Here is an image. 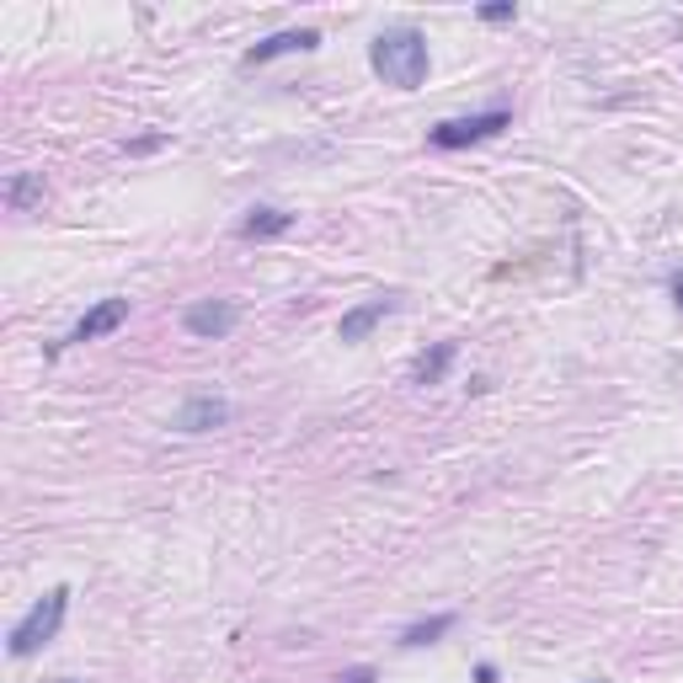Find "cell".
I'll return each instance as SVG.
<instances>
[{
  "mask_svg": "<svg viewBox=\"0 0 683 683\" xmlns=\"http://www.w3.org/2000/svg\"><path fill=\"white\" fill-rule=\"evenodd\" d=\"M369 64L384 86L417 91V86L428 80V64H433V54H428V33H422V27H406V22H401V27H384V33L369 43Z\"/></svg>",
  "mask_w": 683,
  "mask_h": 683,
  "instance_id": "cell-1",
  "label": "cell"
},
{
  "mask_svg": "<svg viewBox=\"0 0 683 683\" xmlns=\"http://www.w3.org/2000/svg\"><path fill=\"white\" fill-rule=\"evenodd\" d=\"M64 615H69V587H49L22 620L11 624V635H5V652L16 657V662H27L33 652H43L54 635L64 630Z\"/></svg>",
  "mask_w": 683,
  "mask_h": 683,
  "instance_id": "cell-2",
  "label": "cell"
},
{
  "mask_svg": "<svg viewBox=\"0 0 683 683\" xmlns=\"http://www.w3.org/2000/svg\"><path fill=\"white\" fill-rule=\"evenodd\" d=\"M502 128H513L507 107H486V113H470V118H443L428 128V144L433 150H465V144H481V139H497Z\"/></svg>",
  "mask_w": 683,
  "mask_h": 683,
  "instance_id": "cell-3",
  "label": "cell"
},
{
  "mask_svg": "<svg viewBox=\"0 0 683 683\" xmlns=\"http://www.w3.org/2000/svg\"><path fill=\"white\" fill-rule=\"evenodd\" d=\"M236 326H241V311L230 300H198V305L182 311V331L198 337V342H225Z\"/></svg>",
  "mask_w": 683,
  "mask_h": 683,
  "instance_id": "cell-4",
  "label": "cell"
},
{
  "mask_svg": "<svg viewBox=\"0 0 683 683\" xmlns=\"http://www.w3.org/2000/svg\"><path fill=\"white\" fill-rule=\"evenodd\" d=\"M311 49H320V33H315V27H283V33H273V38L251 43L246 54H241V69L273 64V60H283V54H311Z\"/></svg>",
  "mask_w": 683,
  "mask_h": 683,
  "instance_id": "cell-5",
  "label": "cell"
},
{
  "mask_svg": "<svg viewBox=\"0 0 683 683\" xmlns=\"http://www.w3.org/2000/svg\"><path fill=\"white\" fill-rule=\"evenodd\" d=\"M118 326H128V300H102V305H91V311H86L80 320H75V326H69V337H64L60 347H80V342L113 337Z\"/></svg>",
  "mask_w": 683,
  "mask_h": 683,
  "instance_id": "cell-6",
  "label": "cell"
},
{
  "mask_svg": "<svg viewBox=\"0 0 683 683\" xmlns=\"http://www.w3.org/2000/svg\"><path fill=\"white\" fill-rule=\"evenodd\" d=\"M230 422V401L225 395H192L177 406V433H214Z\"/></svg>",
  "mask_w": 683,
  "mask_h": 683,
  "instance_id": "cell-7",
  "label": "cell"
},
{
  "mask_svg": "<svg viewBox=\"0 0 683 683\" xmlns=\"http://www.w3.org/2000/svg\"><path fill=\"white\" fill-rule=\"evenodd\" d=\"M401 311V294H379V300H364V305H353V311L337 320V337L342 342H364L374 326L384 320V315H395Z\"/></svg>",
  "mask_w": 683,
  "mask_h": 683,
  "instance_id": "cell-8",
  "label": "cell"
},
{
  "mask_svg": "<svg viewBox=\"0 0 683 683\" xmlns=\"http://www.w3.org/2000/svg\"><path fill=\"white\" fill-rule=\"evenodd\" d=\"M289 230H294V214H289V208H273V203H256L246 219L236 225L241 241H278V236H289Z\"/></svg>",
  "mask_w": 683,
  "mask_h": 683,
  "instance_id": "cell-9",
  "label": "cell"
},
{
  "mask_svg": "<svg viewBox=\"0 0 683 683\" xmlns=\"http://www.w3.org/2000/svg\"><path fill=\"white\" fill-rule=\"evenodd\" d=\"M454 358H459V342H433L428 353H417L412 358V384H443L448 379V369H454Z\"/></svg>",
  "mask_w": 683,
  "mask_h": 683,
  "instance_id": "cell-10",
  "label": "cell"
},
{
  "mask_svg": "<svg viewBox=\"0 0 683 683\" xmlns=\"http://www.w3.org/2000/svg\"><path fill=\"white\" fill-rule=\"evenodd\" d=\"M43 198H49L43 172H16V177L5 182V208H11V214H33Z\"/></svg>",
  "mask_w": 683,
  "mask_h": 683,
  "instance_id": "cell-11",
  "label": "cell"
},
{
  "mask_svg": "<svg viewBox=\"0 0 683 683\" xmlns=\"http://www.w3.org/2000/svg\"><path fill=\"white\" fill-rule=\"evenodd\" d=\"M454 624H459L454 615H428V620H412L406 630H401V641H395V646H401V652H422V646H438V641H443V635H448Z\"/></svg>",
  "mask_w": 683,
  "mask_h": 683,
  "instance_id": "cell-12",
  "label": "cell"
},
{
  "mask_svg": "<svg viewBox=\"0 0 683 683\" xmlns=\"http://www.w3.org/2000/svg\"><path fill=\"white\" fill-rule=\"evenodd\" d=\"M476 16L497 27V22H518V5L513 0H486V5H476Z\"/></svg>",
  "mask_w": 683,
  "mask_h": 683,
  "instance_id": "cell-13",
  "label": "cell"
},
{
  "mask_svg": "<svg viewBox=\"0 0 683 683\" xmlns=\"http://www.w3.org/2000/svg\"><path fill=\"white\" fill-rule=\"evenodd\" d=\"M331 683H379V673H374L369 662H358V668H342Z\"/></svg>",
  "mask_w": 683,
  "mask_h": 683,
  "instance_id": "cell-14",
  "label": "cell"
},
{
  "mask_svg": "<svg viewBox=\"0 0 683 683\" xmlns=\"http://www.w3.org/2000/svg\"><path fill=\"white\" fill-rule=\"evenodd\" d=\"M166 144V134H150V139H134V144H124L128 155H150V150H161Z\"/></svg>",
  "mask_w": 683,
  "mask_h": 683,
  "instance_id": "cell-15",
  "label": "cell"
},
{
  "mask_svg": "<svg viewBox=\"0 0 683 683\" xmlns=\"http://www.w3.org/2000/svg\"><path fill=\"white\" fill-rule=\"evenodd\" d=\"M476 683H502L497 662H476Z\"/></svg>",
  "mask_w": 683,
  "mask_h": 683,
  "instance_id": "cell-16",
  "label": "cell"
},
{
  "mask_svg": "<svg viewBox=\"0 0 683 683\" xmlns=\"http://www.w3.org/2000/svg\"><path fill=\"white\" fill-rule=\"evenodd\" d=\"M668 294H673V305H683V267L668 278Z\"/></svg>",
  "mask_w": 683,
  "mask_h": 683,
  "instance_id": "cell-17",
  "label": "cell"
},
{
  "mask_svg": "<svg viewBox=\"0 0 683 683\" xmlns=\"http://www.w3.org/2000/svg\"><path fill=\"white\" fill-rule=\"evenodd\" d=\"M60 683H80V679H60Z\"/></svg>",
  "mask_w": 683,
  "mask_h": 683,
  "instance_id": "cell-18",
  "label": "cell"
}]
</instances>
